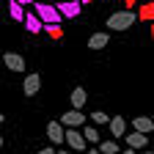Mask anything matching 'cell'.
Masks as SVG:
<instances>
[{
	"mask_svg": "<svg viewBox=\"0 0 154 154\" xmlns=\"http://www.w3.org/2000/svg\"><path fill=\"white\" fill-rule=\"evenodd\" d=\"M58 11H61L63 19H74V17H80L83 3L80 0H61V3H58Z\"/></svg>",
	"mask_w": 154,
	"mask_h": 154,
	"instance_id": "3957f363",
	"label": "cell"
},
{
	"mask_svg": "<svg viewBox=\"0 0 154 154\" xmlns=\"http://www.w3.org/2000/svg\"><path fill=\"white\" fill-rule=\"evenodd\" d=\"M58 154H69V151H58Z\"/></svg>",
	"mask_w": 154,
	"mask_h": 154,
	"instance_id": "f1b7e54d",
	"label": "cell"
},
{
	"mask_svg": "<svg viewBox=\"0 0 154 154\" xmlns=\"http://www.w3.org/2000/svg\"><path fill=\"white\" fill-rule=\"evenodd\" d=\"M135 19H138V14L124 8V11H116L113 17H107V30H127L135 25Z\"/></svg>",
	"mask_w": 154,
	"mask_h": 154,
	"instance_id": "7a4b0ae2",
	"label": "cell"
},
{
	"mask_svg": "<svg viewBox=\"0 0 154 154\" xmlns=\"http://www.w3.org/2000/svg\"><path fill=\"white\" fill-rule=\"evenodd\" d=\"M80 3H83V6H85V3H91V0H80Z\"/></svg>",
	"mask_w": 154,
	"mask_h": 154,
	"instance_id": "4316f807",
	"label": "cell"
},
{
	"mask_svg": "<svg viewBox=\"0 0 154 154\" xmlns=\"http://www.w3.org/2000/svg\"><path fill=\"white\" fill-rule=\"evenodd\" d=\"M151 119H154V116H151Z\"/></svg>",
	"mask_w": 154,
	"mask_h": 154,
	"instance_id": "1f68e13d",
	"label": "cell"
},
{
	"mask_svg": "<svg viewBox=\"0 0 154 154\" xmlns=\"http://www.w3.org/2000/svg\"><path fill=\"white\" fill-rule=\"evenodd\" d=\"M138 19H143V22H154V0H149V3H143V6H140Z\"/></svg>",
	"mask_w": 154,
	"mask_h": 154,
	"instance_id": "2e32d148",
	"label": "cell"
},
{
	"mask_svg": "<svg viewBox=\"0 0 154 154\" xmlns=\"http://www.w3.org/2000/svg\"><path fill=\"white\" fill-rule=\"evenodd\" d=\"M3 61H6V66H8L11 72H19V74L28 69V66H25V58L19 55V52H6V55H3Z\"/></svg>",
	"mask_w": 154,
	"mask_h": 154,
	"instance_id": "8992f818",
	"label": "cell"
},
{
	"mask_svg": "<svg viewBox=\"0 0 154 154\" xmlns=\"http://www.w3.org/2000/svg\"><path fill=\"white\" fill-rule=\"evenodd\" d=\"M151 36H154V22H151Z\"/></svg>",
	"mask_w": 154,
	"mask_h": 154,
	"instance_id": "83f0119b",
	"label": "cell"
},
{
	"mask_svg": "<svg viewBox=\"0 0 154 154\" xmlns=\"http://www.w3.org/2000/svg\"><path fill=\"white\" fill-rule=\"evenodd\" d=\"M14 3H19V6H25V8H30V6H33V0H14Z\"/></svg>",
	"mask_w": 154,
	"mask_h": 154,
	"instance_id": "44dd1931",
	"label": "cell"
},
{
	"mask_svg": "<svg viewBox=\"0 0 154 154\" xmlns=\"http://www.w3.org/2000/svg\"><path fill=\"white\" fill-rule=\"evenodd\" d=\"M91 119H94V124H96V127H99V124H110V121H113L110 116H107V113H102V110H96Z\"/></svg>",
	"mask_w": 154,
	"mask_h": 154,
	"instance_id": "ffe728a7",
	"label": "cell"
},
{
	"mask_svg": "<svg viewBox=\"0 0 154 154\" xmlns=\"http://www.w3.org/2000/svg\"><path fill=\"white\" fill-rule=\"evenodd\" d=\"M47 138H50V143H66V127L61 121H50L47 124Z\"/></svg>",
	"mask_w": 154,
	"mask_h": 154,
	"instance_id": "5b68a950",
	"label": "cell"
},
{
	"mask_svg": "<svg viewBox=\"0 0 154 154\" xmlns=\"http://www.w3.org/2000/svg\"><path fill=\"white\" fill-rule=\"evenodd\" d=\"M107 127H110V135H113L116 140H119V138H124V132H127V121L121 119V116H116V119H113Z\"/></svg>",
	"mask_w": 154,
	"mask_h": 154,
	"instance_id": "4fadbf2b",
	"label": "cell"
},
{
	"mask_svg": "<svg viewBox=\"0 0 154 154\" xmlns=\"http://www.w3.org/2000/svg\"><path fill=\"white\" fill-rule=\"evenodd\" d=\"M69 99H72V110H80V107L85 105V99H88V94H85V88H83V85H77V88L72 91Z\"/></svg>",
	"mask_w": 154,
	"mask_h": 154,
	"instance_id": "7c38bea8",
	"label": "cell"
},
{
	"mask_svg": "<svg viewBox=\"0 0 154 154\" xmlns=\"http://www.w3.org/2000/svg\"><path fill=\"white\" fill-rule=\"evenodd\" d=\"M25 30H28V33H38V30H44V22L38 19V14H36L33 8L28 11V19H25Z\"/></svg>",
	"mask_w": 154,
	"mask_h": 154,
	"instance_id": "8fae6325",
	"label": "cell"
},
{
	"mask_svg": "<svg viewBox=\"0 0 154 154\" xmlns=\"http://www.w3.org/2000/svg\"><path fill=\"white\" fill-rule=\"evenodd\" d=\"M58 121H61L66 129H77V127H83V124H85V116H83L80 110H66Z\"/></svg>",
	"mask_w": 154,
	"mask_h": 154,
	"instance_id": "277c9868",
	"label": "cell"
},
{
	"mask_svg": "<svg viewBox=\"0 0 154 154\" xmlns=\"http://www.w3.org/2000/svg\"><path fill=\"white\" fill-rule=\"evenodd\" d=\"M135 3H138V0H124V6H127V8H132Z\"/></svg>",
	"mask_w": 154,
	"mask_h": 154,
	"instance_id": "603a6c76",
	"label": "cell"
},
{
	"mask_svg": "<svg viewBox=\"0 0 154 154\" xmlns=\"http://www.w3.org/2000/svg\"><path fill=\"white\" fill-rule=\"evenodd\" d=\"M124 140H127V149H135V151H138V149H143V146L149 143V135H143V132H135V129H132Z\"/></svg>",
	"mask_w": 154,
	"mask_h": 154,
	"instance_id": "9c48e42d",
	"label": "cell"
},
{
	"mask_svg": "<svg viewBox=\"0 0 154 154\" xmlns=\"http://www.w3.org/2000/svg\"><path fill=\"white\" fill-rule=\"evenodd\" d=\"M44 30L50 33V38H55V42H61V38H63V28L61 25H44Z\"/></svg>",
	"mask_w": 154,
	"mask_h": 154,
	"instance_id": "d6986e66",
	"label": "cell"
},
{
	"mask_svg": "<svg viewBox=\"0 0 154 154\" xmlns=\"http://www.w3.org/2000/svg\"><path fill=\"white\" fill-rule=\"evenodd\" d=\"M38 88H42V77H38V74H28V77H25V83H22L25 96H36Z\"/></svg>",
	"mask_w": 154,
	"mask_h": 154,
	"instance_id": "30bf717a",
	"label": "cell"
},
{
	"mask_svg": "<svg viewBox=\"0 0 154 154\" xmlns=\"http://www.w3.org/2000/svg\"><path fill=\"white\" fill-rule=\"evenodd\" d=\"M107 42H110V36H107L105 30H102V33H94V36L88 38V50H105Z\"/></svg>",
	"mask_w": 154,
	"mask_h": 154,
	"instance_id": "5bb4252c",
	"label": "cell"
},
{
	"mask_svg": "<svg viewBox=\"0 0 154 154\" xmlns=\"http://www.w3.org/2000/svg\"><path fill=\"white\" fill-rule=\"evenodd\" d=\"M8 17L14 19V22H25V19H28L25 6H19V3H14V0H8Z\"/></svg>",
	"mask_w": 154,
	"mask_h": 154,
	"instance_id": "9a60e30c",
	"label": "cell"
},
{
	"mask_svg": "<svg viewBox=\"0 0 154 154\" xmlns=\"http://www.w3.org/2000/svg\"><path fill=\"white\" fill-rule=\"evenodd\" d=\"M38 154H58V151H55L52 146H47V149H42V151H38Z\"/></svg>",
	"mask_w": 154,
	"mask_h": 154,
	"instance_id": "7402d4cb",
	"label": "cell"
},
{
	"mask_svg": "<svg viewBox=\"0 0 154 154\" xmlns=\"http://www.w3.org/2000/svg\"><path fill=\"white\" fill-rule=\"evenodd\" d=\"M132 129L149 135V132H154V119L151 116H138V119H132Z\"/></svg>",
	"mask_w": 154,
	"mask_h": 154,
	"instance_id": "ba28073f",
	"label": "cell"
},
{
	"mask_svg": "<svg viewBox=\"0 0 154 154\" xmlns=\"http://www.w3.org/2000/svg\"><path fill=\"white\" fill-rule=\"evenodd\" d=\"M143 3H149V0H143Z\"/></svg>",
	"mask_w": 154,
	"mask_h": 154,
	"instance_id": "4dcf8cb0",
	"label": "cell"
},
{
	"mask_svg": "<svg viewBox=\"0 0 154 154\" xmlns=\"http://www.w3.org/2000/svg\"><path fill=\"white\" fill-rule=\"evenodd\" d=\"M30 8L38 14V19H42L44 25H61V19H63L55 3H33Z\"/></svg>",
	"mask_w": 154,
	"mask_h": 154,
	"instance_id": "6da1fadb",
	"label": "cell"
},
{
	"mask_svg": "<svg viewBox=\"0 0 154 154\" xmlns=\"http://www.w3.org/2000/svg\"><path fill=\"white\" fill-rule=\"evenodd\" d=\"M66 143L74 149V151H85V135L83 132H77V129H66Z\"/></svg>",
	"mask_w": 154,
	"mask_h": 154,
	"instance_id": "52a82bcc",
	"label": "cell"
},
{
	"mask_svg": "<svg viewBox=\"0 0 154 154\" xmlns=\"http://www.w3.org/2000/svg\"><path fill=\"white\" fill-rule=\"evenodd\" d=\"M99 151H102V154H121L116 140H102V143H99Z\"/></svg>",
	"mask_w": 154,
	"mask_h": 154,
	"instance_id": "e0dca14e",
	"label": "cell"
},
{
	"mask_svg": "<svg viewBox=\"0 0 154 154\" xmlns=\"http://www.w3.org/2000/svg\"><path fill=\"white\" fill-rule=\"evenodd\" d=\"M143 154H154V151H143Z\"/></svg>",
	"mask_w": 154,
	"mask_h": 154,
	"instance_id": "f546056e",
	"label": "cell"
},
{
	"mask_svg": "<svg viewBox=\"0 0 154 154\" xmlns=\"http://www.w3.org/2000/svg\"><path fill=\"white\" fill-rule=\"evenodd\" d=\"M83 135H85V140H88V143H94V146H96V143H102V138H99V132L94 129V124H91V127H85V129H83Z\"/></svg>",
	"mask_w": 154,
	"mask_h": 154,
	"instance_id": "ac0fdd59",
	"label": "cell"
},
{
	"mask_svg": "<svg viewBox=\"0 0 154 154\" xmlns=\"http://www.w3.org/2000/svg\"><path fill=\"white\" fill-rule=\"evenodd\" d=\"M85 154H102V151H99V149H91V151H85Z\"/></svg>",
	"mask_w": 154,
	"mask_h": 154,
	"instance_id": "cb8c5ba5",
	"label": "cell"
},
{
	"mask_svg": "<svg viewBox=\"0 0 154 154\" xmlns=\"http://www.w3.org/2000/svg\"><path fill=\"white\" fill-rule=\"evenodd\" d=\"M121 154H135V149H124V151H121Z\"/></svg>",
	"mask_w": 154,
	"mask_h": 154,
	"instance_id": "d4e9b609",
	"label": "cell"
},
{
	"mask_svg": "<svg viewBox=\"0 0 154 154\" xmlns=\"http://www.w3.org/2000/svg\"><path fill=\"white\" fill-rule=\"evenodd\" d=\"M38 3H55V0H38Z\"/></svg>",
	"mask_w": 154,
	"mask_h": 154,
	"instance_id": "484cf974",
	"label": "cell"
}]
</instances>
